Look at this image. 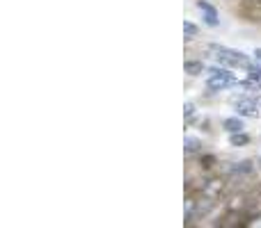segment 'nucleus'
<instances>
[{"label":"nucleus","mask_w":261,"mask_h":228,"mask_svg":"<svg viewBox=\"0 0 261 228\" xmlns=\"http://www.w3.org/2000/svg\"><path fill=\"white\" fill-rule=\"evenodd\" d=\"M197 9L202 12V18H204V23H206L208 27H218L220 25V14H218V9L213 7L211 3H206V0H197Z\"/></svg>","instance_id":"nucleus-1"},{"label":"nucleus","mask_w":261,"mask_h":228,"mask_svg":"<svg viewBox=\"0 0 261 228\" xmlns=\"http://www.w3.org/2000/svg\"><path fill=\"white\" fill-rule=\"evenodd\" d=\"M208 48L213 50V53H222V55H229V57L239 59V62H243L245 67L250 64V57L243 53V50H236V48H229V46H222V44H208Z\"/></svg>","instance_id":"nucleus-2"},{"label":"nucleus","mask_w":261,"mask_h":228,"mask_svg":"<svg viewBox=\"0 0 261 228\" xmlns=\"http://www.w3.org/2000/svg\"><path fill=\"white\" fill-rule=\"evenodd\" d=\"M234 114L243 116V119H259V105L252 103V101L234 103Z\"/></svg>","instance_id":"nucleus-3"},{"label":"nucleus","mask_w":261,"mask_h":228,"mask_svg":"<svg viewBox=\"0 0 261 228\" xmlns=\"http://www.w3.org/2000/svg\"><path fill=\"white\" fill-rule=\"evenodd\" d=\"M222 130H225L227 135L241 133V130H245V119H243V116H239V114L227 116V119H222Z\"/></svg>","instance_id":"nucleus-4"},{"label":"nucleus","mask_w":261,"mask_h":228,"mask_svg":"<svg viewBox=\"0 0 261 228\" xmlns=\"http://www.w3.org/2000/svg\"><path fill=\"white\" fill-rule=\"evenodd\" d=\"M184 71L188 73L190 78H199L202 73L208 71V67L202 62V59H186V62H184Z\"/></svg>","instance_id":"nucleus-5"},{"label":"nucleus","mask_w":261,"mask_h":228,"mask_svg":"<svg viewBox=\"0 0 261 228\" xmlns=\"http://www.w3.org/2000/svg\"><path fill=\"white\" fill-rule=\"evenodd\" d=\"M250 142H252V137H250L245 130H241V133H231L229 135V146L234 148H243V146H250Z\"/></svg>","instance_id":"nucleus-6"},{"label":"nucleus","mask_w":261,"mask_h":228,"mask_svg":"<svg viewBox=\"0 0 261 228\" xmlns=\"http://www.w3.org/2000/svg\"><path fill=\"white\" fill-rule=\"evenodd\" d=\"M229 87H234V82L229 80H220V78H206V89L208 91H227Z\"/></svg>","instance_id":"nucleus-7"},{"label":"nucleus","mask_w":261,"mask_h":228,"mask_svg":"<svg viewBox=\"0 0 261 228\" xmlns=\"http://www.w3.org/2000/svg\"><path fill=\"white\" fill-rule=\"evenodd\" d=\"M202 146H204V142L202 139H197V137H184V151L186 153H197V151H202Z\"/></svg>","instance_id":"nucleus-8"},{"label":"nucleus","mask_w":261,"mask_h":228,"mask_svg":"<svg viewBox=\"0 0 261 228\" xmlns=\"http://www.w3.org/2000/svg\"><path fill=\"white\" fill-rule=\"evenodd\" d=\"M197 35H199V27L195 25L193 21H188V18H184V37H186V39H188V41H193Z\"/></svg>","instance_id":"nucleus-9"},{"label":"nucleus","mask_w":261,"mask_h":228,"mask_svg":"<svg viewBox=\"0 0 261 228\" xmlns=\"http://www.w3.org/2000/svg\"><path fill=\"white\" fill-rule=\"evenodd\" d=\"M245 71H248V78H252V80H261V62H250L248 67H245Z\"/></svg>","instance_id":"nucleus-10"},{"label":"nucleus","mask_w":261,"mask_h":228,"mask_svg":"<svg viewBox=\"0 0 261 228\" xmlns=\"http://www.w3.org/2000/svg\"><path fill=\"white\" fill-rule=\"evenodd\" d=\"M250 171H252V162L250 160H243L234 167V174H250Z\"/></svg>","instance_id":"nucleus-11"},{"label":"nucleus","mask_w":261,"mask_h":228,"mask_svg":"<svg viewBox=\"0 0 261 228\" xmlns=\"http://www.w3.org/2000/svg\"><path fill=\"white\" fill-rule=\"evenodd\" d=\"M195 112H197V108H195V103H193V101H188V103L184 105V116H186V119H190V116H193Z\"/></svg>","instance_id":"nucleus-12"},{"label":"nucleus","mask_w":261,"mask_h":228,"mask_svg":"<svg viewBox=\"0 0 261 228\" xmlns=\"http://www.w3.org/2000/svg\"><path fill=\"white\" fill-rule=\"evenodd\" d=\"M254 59H257V62H261V48H254Z\"/></svg>","instance_id":"nucleus-13"},{"label":"nucleus","mask_w":261,"mask_h":228,"mask_svg":"<svg viewBox=\"0 0 261 228\" xmlns=\"http://www.w3.org/2000/svg\"><path fill=\"white\" fill-rule=\"evenodd\" d=\"M259 167H261V157H259Z\"/></svg>","instance_id":"nucleus-14"},{"label":"nucleus","mask_w":261,"mask_h":228,"mask_svg":"<svg viewBox=\"0 0 261 228\" xmlns=\"http://www.w3.org/2000/svg\"><path fill=\"white\" fill-rule=\"evenodd\" d=\"M259 139H261V137H259Z\"/></svg>","instance_id":"nucleus-15"}]
</instances>
